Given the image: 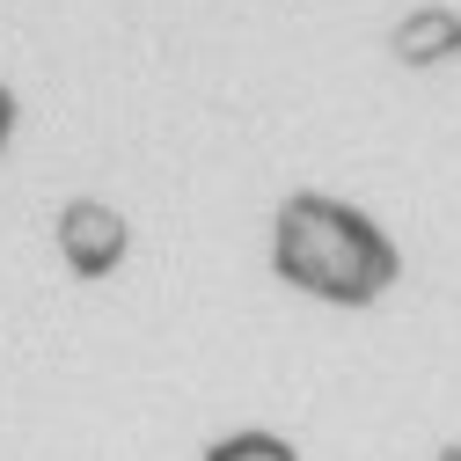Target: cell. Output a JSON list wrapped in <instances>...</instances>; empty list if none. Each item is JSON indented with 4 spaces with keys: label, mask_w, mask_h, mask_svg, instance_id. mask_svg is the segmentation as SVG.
<instances>
[{
    "label": "cell",
    "mask_w": 461,
    "mask_h": 461,
    "mask_svg": "<svg viewBox=\"0 0 461 461\" xmlns=\"http://www.w3.org/2000/svg\"><path fill=\"white\" fill-rule=\"evenodd\" d=\"M271 271L308 301L330 308H374L402 278V249L388 227L330 191H294L271 220Z\"/></svg>",
    "instance_id": "1"
},
{
    "label": "cell",
    "mask_w": 461,
    "mask_h": 461,
    "mask_svg": "<svg viewBox=\"0 0 461 461\" xmlns=\"http://www.w3.org/2000/svg\"><path fill=\"white\" fill-rule=\"evenodd\" d=\"M59 257H67V271L74 278H110L125 257H132V227H125V212L118 205H103V198H67L59 205Z\"/></svg>",
    "instance_id": "2"
},
{
    "label": "cell",
    "mask_w": 461,
    "mask_h": 461,
    "mask_svg": "<svg viewBox=\"0 0 461 461\" xmlns=\"http://www.w3.org/2000/svg\"><path fill=\"white\" fill-rule=\"evenodd\" d=\"M388 51L402 67H447V59H461V15L454 8H411L395 23Z\"/></svg>",
    "instance_id": "3"
},
{
    "label": "cell",
    "mask_w": 461,
    "mask_h": 461,
    "mask_svg": "<svg viewBox=\"0 0 461 461\" xmlns=\"http://www.w3.org/2000/svg\"><path fill=\"white\" fill-rule=\"evenodd\" d=\"M198 461H301V447L278 439V432H264V425H242V432H220Z\"/></svg>",
    "instance_id": "4"
},
{
    "label": "cell",
    "mask_w": 461,
    "mask_h": 461,
    "mask_svg": "<svg viewBox=\"0 0 461 461\" xmlns=\"http://www.w3.org/2000/svg\"><path fill=\"white\" fill-rule=\"evenodd\" d=\"M8 140H15V88L0 81V147H8Z\"/></svg>",
    "instance_id": "5"
},
{
    "label": "cell",
    "mask_w": 461,
    "mask_h": 461,
    "mask_svg": "<svg viewBox=\"0 0 461 461\" xmlns=\"http://www.w3.org/2000/svg\"><path fill=\"white\" fill-rule=\"evenodd\" d=\"M432 461H461V447H439V454H432Z\"/></svg>",
    "instance_id": "6"
}]
</instances>
